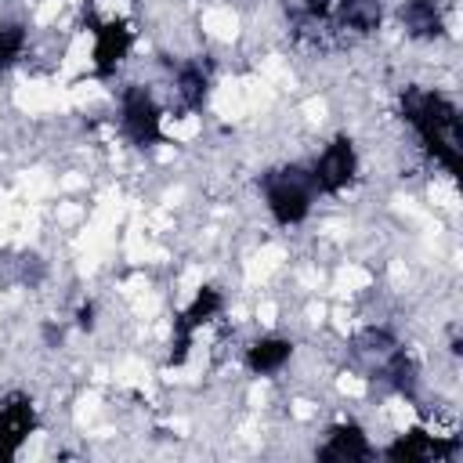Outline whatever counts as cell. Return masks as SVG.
I'll return each instance as SVG.
<instances>
[{"mask_svg": "<svg viewBox=\"0 0 463 463\" xmlns=\"http://www.w3.org/2000/svg\"><path fill=\"white\" fill-rule=\"evenodd\" d=\"M402 116L416 130V137L423 141V148L434 156L438 166H445L449 174H459L463 170L459 109L445 94L423 90V87H409L402 94Z\"/></svg>", "mask_w": 463, "mask_h": 463, "instance_id": "cell-1", "label": "cell"}, {"mask_svg": "<svg viewBox=\"0 0 463 463\" xmlns=\"http://www.w3.org/2000/svg\"><path fill=\"white\" fill-rule=\"evenodd\" d=\"M260 192H264V206H268V213H271L275 224H282V228L300 224V221L311 213L315 195H318L311 170H307V166H297V163L264 174Z\"/></svg>", "mask_w": 463, "mask_h": 463, "instance_id": "cell-2", "label": "cell"}, {"mask_svg": "<svg viewBox=\"0 0 463 463\" xmlns=\"http://www.w3.org/2000/svg\"><path fill=\"white\" fill-rule=\"evenodd\" d=\"M119 127H123L127 141L137 145V148H148V145L159 141L163 109H159V101H156V94L148 87L134 83V87L123 90V98H119Z\"/></svg>", "mask_w": 463, "mask_h": 463, "instance_id": "cell-3", "label": "cell"}, {"mask_svg": "<svg viewBox=\"0 0 463 463\" xmlns=\"http://www.w3.org/2000/svg\"><path fill=\"white\" fill-rule=\"evenodd\" d=\"M307 170H311L318 192L340 195V192L351 188L354 177H358V152H354V145H351L347 137H333V141L315 156V163H311Z\"/></svg>", "mask_w": 463, "mask_h": 463, "instance_id": "cell-4", "label": "cell"}, {"mask_svg": "<svg viewBox=\"0 0 463 463\" xmlns=\"http://www.w3.org/2000/svg\"><path fill=\"white\" fill-rule=\"evenodd\" d=\"M221 307H224V297H221V289H213V286H203V289L192 297V304H188V307L177 315V322H174V344H170V362H174V365H181V362L188 358V347H192L199 326L213 322V318L221 315Z\"/></svg>", "mask_w": 463, "mask_h": 463, "instance_id": "cell-5", "label": "cell"}, {"mask_svg": "<svg viewBox=\"0 0 463 463\" xmlns=\"http://www.w3.org/2000/svg\"><path fill=\"white\" fill-rule=\"evenodd\" d=\"M130 43H134V33L123 18H109V22H98L94 25V72L98 76H109L123 65V58L130 54Z\"/></svg>", "mask_w": 463, "mask_h": 463, "instance_id": "cell-6", "label": "cell"}, {"mask_svg": "<svg viewBox=\"0 0 463 463\" xmlns=\"http://www.w3.org/2000/svg\"><path fill=\"white\" fill-rule=\"evenodd\" d=\"M36 427V409L25 394L0 398V459H11Z\"/></svg>", "mask_w": 463, "mask_h": 463, "instance_id": "cell-7", "label": "cell"}, {"mask_svg": "<svg viewBox=\"0 0 463 463\" xmlns=\"http://www.w3.org/2000/svg\"><path fill=\"white\" fill-rule=\"evenodd\" d=\"M369 456H373V445L358 423H336L326 434V441L318 445V459H326V463H358Z\"/></svg>", "mask_w": 463, "mask_h": 463, "instance_id": "cell-8", "label": "cell"}, {"mask_svg": "<svg viewBox=\"0 0 463 463\" xmlns=\"http://www.w3.org/2000/svg\"><path fill=\"white\" fill-rule=\"evenodd\" d=\"M456 452L452 441H441L434 434H423V430H412V434H402L394 445H387V459L394 463H430V459H449Z\"/></svg>", "mask_w": 463, "mask_h": 463, "instance_id": "cell-9", "label": "cell"}, {"mask_svg": "<svg viewBox=\"0 0 463 463\" xmlns=\"http://www.w3.org/2000/svg\"><path fill=\"white\" fill-rule=\"evenodd\" d=\"M398 18L412 40H438L445 33V18H441L438 0H405Z\"/></svg>", "mask_w": 463, "mask_h": 463, "instance_id": "cell-10", "label": "cell"}, {"mask_svg": "<svg viewBox=\"0 0 463 463\" xmlns=\"http://www.w3.org/2000/svg\"><path fill=\"white\" fill-rule=\"evenodd\" d=\"M293 358V340L286 336H260L246 347V369L253 376H275Z\"/></svg>", "mask_w": 463, "mask_h": 463, "instance_id": "cell-11", "label": "cell"}, {"mask_svg": "<svg viewBox=\"0 0 463 463\" xmlns=\"http://www.w3.org/2000/svg\"><path fill=\"white\" fill-rule=\"evenodd\" d=\"M174 90H177L181 105H184L188 112H195V109H203L206 98H210V72H206L199 61H184V65L177 69V76H174Z\"/></svg>", "mask_w": 463, "mask_h": 463, "instance_id": "cell-12", "label": "cell"}, {"mask_svg": "<svg viewBox=\"0 0 463 463\" xmlns=\"http://www.w3.org/2000/svg\"><path fill=\"white\" fill-rule=\"evenodd\" d=\"M380 22H383L380 0H347L344 11L336 14V25H340V29H351V33H358V36L380 29Z\"/></svg>", "mask_w": 463, "mask_h": 463, "instance_id": "cell-13", "label": "cell"}, {"mask_svg": "<svg viewBox=\"0 0 463 463\" xmlns=\"http://www.w3.org/2000/svg\"><path fill=\"white\" fill-rule=\"evenodd\" d=\"M383 373H387V383H391L398 394H412V391H416L420 373H416V358H412L409 351L391 347V351H387V365H383Z\"/></svg>", "mask_w": 463, "mask_h": 463, "instance_id": "cell-14", "label": "cell"}, {"mask_svg": "<svg viewBox=\"0 0 463 463\" xmlns=\"http://www.w3.org/2000/svg\"><path fill=\"white\" fill-rule=\"evenodd\" d=\"M25 47H29L25 25H18V22L0 25V72L4 69H14L22 61V54H25Z\"/></svg>", "mask_w": 463, "mask_h": 463, "instance_id": "cell-15", "label": "cell"}, {"mask_svg": "<svg viewBox=\"0 0 463 463\" xmlns=\"http://www.w3.org/2000/svg\"><path fill=\"white\" fill-rule=\"evenodd\" d=\"M358 344H362L365 351H380V354H387V351L394 347V336H391L387 329H376V326H369V329L358 336Z\"/></svg>", "mask_w": 463, "mask_h": 463, "instance_id": "cell-16", "label": "cell"}, {"mask_svg": "<svg viewBox=\"0 0 463 463\" xmlns=\"http://www.w3.org/2000/svg\"><path fill=\"white\" fill-rule=\"evenodd\" d=\"M344 4H347V0H307V4H304V11H307V14H315V18L336 22V14L344 11Z\"/></svg>", "mask_w": 463, "mask_h": 463, "instance_id": "cell-17", "label": "cell"}]
</instances>
